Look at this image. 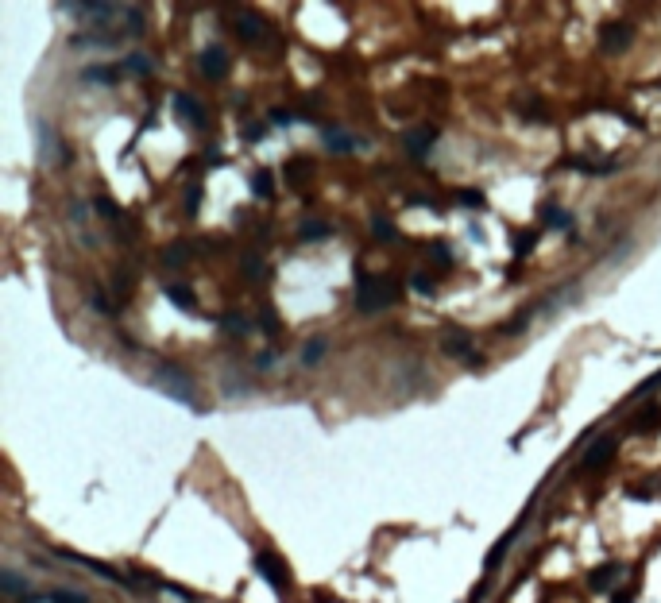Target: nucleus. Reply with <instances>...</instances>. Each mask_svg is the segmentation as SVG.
Masks as SVG:
<instances>
[{
    "label": "nucleus",
    "instance_id": "obj_15",
    "mask_svg": "<svg viewBox=\"0 0 661 603\" xmlns=\"http://www.w3.org/2000/svg\"><path fill=\"white\" fill-rule=\"evenodd\" d=\"M166 298L175 310H186V313H197V302H194V290L190 286H166Z\"/></svg>",
    "mask_w": 661,
    "mask_h": 603
},
{
    "label": "nucleus",
    "instance_id": "obj_33",
    "mask_svg": "<svg viewBox=\"0 0 661 603\" xmlns=\"http://www.w3.org/2000/svg\"><path fill=\"white\" fill-rule=\"evenodd\" d=\"M197 201H201V186H190V197H186V213H190V217H194L197 213Z\"/></svg>",
    "mask_w": 661,
    "mask_h": 603
},
{
    "label": "nucleus",
    "instance_id": "obj_5",
    "mask_svg": "<svg viewBox=\"0 0 661 603\" xmlns=\"http://www.w3.org/2000/svg\"><path fill=\"white\" fill-rule=\"evenodd\" d=\"M634 39V28L627 20H607L600 28V50H607V55H619V50H627Z\"/></svg>",
    "mask_w": 661,
    "mask_h": 603
},
{
    "label": "nucleus",
    "instance_id": "obj_32",
    "mask_svg": "<svg viewBox=\"0 0 661 603\" xmlns=\"http://www.w3.org/2000/svg\"><path fill=\"white\" fill-rule=\"evenodd\" d=\"M244 275H248L252 282H259L267 271H263V263H259V259H244Z\"/></svg>",
    "mask_w": 661,
    "mask_h": 603
},
{
    "label": "nucleus",
    "instance_id": "obj_35",
    "mask_svg": "<svg viewBox=\"0 0 661 603\" xmlns=\"http://www.w3.org/2000/svg\"><path fill=\"white\" fill-rule=\"evenodd\" d=\"M128 31H132V35H139V31H144V16H139L136 8H128Z\"/></svg>",
    "mask_w": 661,
    "mask_h": 603
},
{
    "label": "nucleus",
    "instance_id": "obj_37",
    "mask_svg": "<svg viewBox=\"0 0 661 603\" xmlns=\"http://www.w3.org/2000/svg\"><path fill=\"white\" fill-rule=\"evenodd\" d=\"M627 495L631 499H653L658 491H653V487H627Z\"/></svg>",
    "mask_w": 661,
    "mask_h": 603
},
{
    "label": "nucleus",
    "instance_id": "obj_26",
    "mask_svg": "<svg viewBox=\"0 0 661 603\" xmlns=\"http://www.w3.org/2000/svg\"><path fill=\"white\" fill-rule=\"evenodd\" d=\"M0 588H4L8 595H23V592H28V584H23L16 573H0Z\"/></svg>",
    "mask_w": 661,
    "mask_h": 603
},
{
    "label": "nucleus",
    "instance_id": "obj_25",
    "mask_svg": "<svg viewBox=\"0 0 661 603\" xmlns=\"http://www.w3.org/2000/svg\"><path fill=\"white\" fill-rule=\"evenodd\" d=\"M47 603H89L81 592H70V588H55V592H47Z\"/></svg>",
    "mask_w": 661,
    "mask_h": 603
},
{
    "label": "nucleus",
    "instance_id": "obj_20",
    "mask_svg": "<svg viewBox=\"0 0 661 603\" xmlns=\"http://www.w3.org/2000/svg\"><path fill=\"white\" fill-rule=\"evenodd\" d=\"M306 175H310V159H290V163H286V182L290 186H302Z\"/></svg>",
    "mask_w": 661,
    "mask_h": 603
},
{
    "label": "nucleus",
    "instance_id": "obj_31",
    "mask_svg": "<svg viewBox=\"0 0 661 603\" xmlns=\"http://www.w3.org/2000/svg\"><path fill=\"white\" fill-rule=\"evenodd\" d=\"M457 201L468 205V209H484V194H480V190H460Z\"/></svg>",
    "mask_w": 661,
    "mask_h": 603
},
{
    "label": "nucleus",
    "instance_id": "obj_41",
    "mask_svg": "<svg viewBox=\"0 0 661 603\" xmlns=\"http://www.w3.org/2000/svg\"><path fill=\"white\" fill-rule=\"evenodd\" d=\"M97 209H101L105 217H120V213H117V205L108 201V197H101V201H97Z\"/></svg>",
    "mask_w": 661,
    "mask_h": 603
},
{
    "label": "nucleus",
    "instance_id": "obj_3",
    "mask_svg": "<svg viewBox=\"0 0 661 603\" xmlns=\"http://www.w3.org/2000/svg\"><path fill=\"white\" fill-rule=\"evenodd\" d=\"M233 31H236V39L252 43V47H271V43H275V31H271V23L263 20L259 12H236V20H233Z\"/></svg>",
    "mask_w": 661,
    "mask_h": 603
},
{
    "label": "nucleus",
    "instance_id": "obj_36",
    "mask_svg": "<svg viewBox=\"0 0 661 603\" xmlns=\"http://www.w3.org/2000/svg\"><path fill=\"white\" fill-rule=\"evenodd\" d=\"M414 290H422V294H433V279H429V275H414Z\"/></svg>",
    "mask_w": 661,
    "mask_h": 603
},
{
    "label": "nucleus",
    "instance_id": "obj_2",
    "mask_svg": "<svg viewBox=\"0 0 661 603\" xmlns=\"http://www.w3.org/2000/svg\"><path fill=\"white\" fill-rule=\"evenodd\" d=\"M151 387L163 391L166 399L175 402H186V406H194V379L186 375L178 364H159L155 371H151Z\"/></svg>",
    "mask_w": 661,
    "mask_h": 603
},
{
    "label": "nucleus",
    "instance_id": "obj_11",
    "mask_svg": "<svg viewBox=\"0 0 661 603\" xmlns=\"http://www.w3.org/2000/svg\"><path fill=\"white\" fill-rule=\"evenodd\" d=\"M59 557H70V561H78V564H86V569H93L97 576H105V580H112V584H132L128 576H120L112 564H105V561H93V557H86V553H70V549H59Z\"/></svg>",
    "mask_w": 661,
    "mask_h": 603
},
{
    "label": "nucleus",
    "instance_id": "obj_19",
    "mask_svg": "<svg viewBox=\"0 0 661 603\" xmlns=\"http://www.w3.org/2000/svg\"><path fill=\"white\" fill-rule=\"evenodd\" d=\"M120 35H105V31H93V35H74V47H112Z\"/></svg>",
    "mask_w": 661,
    "mask_h": 603
},
{
    "label": "nucleus",
    "instance_id": "obj_27",
    "mask_svg": "<svg viewBox=\"0 0 661 603\" xmlns=\"http://www.w3.org/2000/svg\"><path fill=\"white\" fill-rule=\"evenodd\" d=\"M259 325H263V333L267 337H275V333L282 329V322H279V313L271 310V306H263V313H259Z\"/></svg>",
    "mask_w": 661,
    "mask_h": 603
},
{
    "label": "nucleus",
    "instance_id": "obj_10",
    "mask_svg": "<svg viewBox=\"0 0 661 603\" xmlns=\"http://www.w3.org/2000/svg\"><path fill=\"white\" fill-rule=\"evenodd\" d=\"M619 576H622V564L619 561H603V564H595L592 573H588V588H592V592H607Z\"/></svg>",
    "mask_w": 661,
    "mask_h": 603
},
{
    "label": "nucleus",
    "instance_id": "obj_14",
    "mask_svg": "<svg viewBox=\"0 0 661 603\" xmlns=\"http://www.w3.org/2000/svg\"><path fill=\"white\" fill-rule=\"evenodd\" d=\"M117 78H120V66H89L81 74V81H89V86H117Z\"/></svg>",
    "mask_w": 661,
    "mask_h": 603
},
{
    "label": "nucleus",
    "instance_id": "obj_4",
    "mask_svg": "<svg viewBox=\"0 0 661 603\" xmlns=\"http://www.w3.org/2000/svg\"><path fill=\"white\" fill-rule=\"evenodd\" d=\"M255 573H263V580L271 584L279 595H286V588H290V573H286V564H282L275 553H267V549L255 553Z\"/></svg>",
    "mask_w": 661,
    "mask_h": 603
},
{
    "label": "nucleus",
    "instance_id": "obj_30",
    "mask_svg": "<svg viewBox=\"0 0 661 603\" xmlns=\"http://www.w3.org/2000/svg\"><path fill=\"white\" fill-rule=\"evenodd\" d=\"M124 70H136V74H151V59H147V55H128V59H124Z\"/></svg>",
    "mask_w": 661,
    "mask_h": 603
},
{
    "label": "nucleus",
    "instance_id": "obj_42",
    "mask_svg": "<svg viewBox=\"0 0 661 603\" xmlns=\"http://www.w3.org/2000/svg\"><path fill=\"white\" fill-rule=\"evenodd\" d=\"M634 600V588H627V592H615V603H631Z\"/></svg>",
    "mask_w": 661,
    "mask_h": 603
},
{
    "label": "nucleus",
    "instance_id": "obj_9",
    "mask_svg": "<svg viewBox=\"0 0 661 603\" xmlns=\"http://www.w3.org/2000/svg\"><path fill=\"white\" fill-rule=\"evenodd\" d=\"M433 139H437V132H433L429 124L402 132V147H406V155H410V159H426V155H429V147H433Z\"/></svg>",
    "mask_w": 661,
    "mask_h": 603
},
{
    "label": "nucleus",
    "instance_id": "obj_40",
    "mask_svg": "<svg viewBox=\"0 0 661 603\" xmlns=\"http://www.w3.org/2000/svg\"><path fill=\"white\" fill-rule=\"evenodd\" d=\"M89 306H97L101 313H108V302H105V294H101V290H89Z\"/></svg>",
    "mask_w": 661,
    "mask_h": 603
},
{
    "label": "nucleus",
    "instance_id": "obj_16",
    "mask_svg": "<svg viewBox=\"0 0 661 603\" xmlns=\"http://www.w3.org/2000/svg\"><path fill=\"white\" fill-rule=\"evenodd\" d=\"M298 236H302V240H313V244H317V240H329V236H333V224H329V221H302V224H298Z\"/></svg>",
    "mask_w": 661,
    "mask_h": 603
},
{
    "label": "nucleus",
    "instance_id": "obj_18",
    "mask_svg": "<svg viewBox=\"0 0 661 603\" xmlns=\"http://www.w3.org/2000/svg\"><path fill=\"white\" fill-rule=\"evenodd\" d=\"M661 426V406H650L642 410L638 418H634V433H653V429Z\"/></svg>",
    "mask_w": 661,
    "mask_h": 603
},
{
    "label": "nucleus",
    "instance_id": "obj_7",
    "mask_svg": "<svg viewBox=\"0 0 661 603\" xmlns=\"http://www.w3.org/2000/svg\"><path fill=\"white\" fill-rule=\"evenodd\" d=\"M175 112H178V120H182L186 128H194V132H201V128L209 124V117H205L201 101L190 97V93H175Z\"/></svg>",
    "mask_w": 661,
    "mask_h": 603
},
{
    "label": "nucleus",
    "instance_id": "obj_6",
    "mask_svg": "<svg viewBox=\"0 0 661 603\" xmlns=\"http://www.w3.org/2000/svg\"><path fill=\"white\" fill-rule=\"evenodd\" d=\"M197 62H201V74H205V78H224V74L233 70V59H228V50H224L221 43H209V47H201Z\"/></svg>",
    "mask_w": 661,
    "mask_h": 603
},
{
    "label": "nucleus",
    "instance_id": "obj_24",
    "mask_svg": "<svg viewBox=\"0 0 661 603\" xmlns=\"http://www.w3.org/2000/svg\"><path fill=\"white\" fill-rule=\"evenodd\" d=\"M371 228H375V236H379L383 244H387V240H395V224H391V217L375 213V217H371Z\"/></svg>",
    "mask_w": 661,
    "mask_h": 603
},
{
    "label": "nucleus",
    "instance_id": "obj_1",
    "mask_svg": "<svg viewBox=\"0 0 661 603\" xmlns=\"http://www.w3.org/2000/svg\"><path fill=\"white\" fill-rule=\"evenodd\" d=\"M399 298H402V286L395 275H368V271L356 275V306L364 313H379L387 306H395Z\"/></svg>",
    "mask_w": 661,
    "mask_h": 603
},
{
    "label": "nucleus",
    "instance_id": "obj_34",
    "mask_svg": "<svg viewBox=\"0 0 661 603\" xmlns=\"http://www.w3.org/2000/svg\"><path fill=\"white\" fill-rule=\"evenodd\" d=\"M294 120H298V117H294V112H286V108H271V124H282V128H286V124H294Z\"/></svg>",
    "mask_w": 661,
    "mask_h": 603
},
{
    "label": "nucleus",
    "instance_id": "obj_22",
    "mask_svg": "<svg viewBox=\"0 0 661 603\" xmlns=\"http://www.w3.org/2000/svg\"><path fill=\"white\" fill-rule=\"evenodd\" d=\"M252 194H255V197H271V194H275V178H271V170H255V178H252Z\"/></svg>",
    "mask_w": 661,
    "mask_h": 603
},
{
    "label": "nucleus",
    "instance_id": "obj_38",
    "mask_svg": "<svg viewBox=\"0 0 661 603\" xmlns=\"http://www.w3.org/2000/svg\"><path fill=\"white\" fill-rule=\"evenodd\" d=\"M182 255H186V248H182V244L166 248V263H170V267H175V263H182Z\"/></svg>",
    "mask_w": 661,
    "mask_h": 603
},
{
    "label": "nucleus",
    "instance_id": "obj_21",
    "mask_svg": "<svg viewBox=\"0 0 661 603\" xmlns=\"http://www.w3.org/2000/svg\"><path fill=\"white\" fill-rule=\"evenodd\" d=\"M441 348H445L448 356H468V352H472V341H468V337H460V333H448Z\"/></svg>",
    "mask_w": 661,
    "mask_h": 603
},
{
    "label": "nucleus",
    "instance_id": "obj_39",
    "mask_svg": "<svg viewBox=\"0 0 661 603\" xmlns=\"http://www.w3.org/2000/svg\"><path fill=\"white\" fill-rule=\"evenodd\" d=\"M240 132H244V139H259L263 132H267V128H263V124H244Z\"/></svg>",
    "mask_w": 661,
    "mask_h": 603
},
{
    "label": "nucleus",
    "instance_id": "obj_28",
    "mask_svg": "<svg viewBox=\"0 0 661 603\" xmlns=\"http://www.w3.org/2000/svg\"><path fill=\"white\" fill-rule=\"evenodd\" d=\"M321 352H325V341H321V337H313V341L302 348V364H317Z\"/></svg>",
    "mask_w": 661,
    "mask_h": 603
},
{
    "label": "nucleus",
    "instance_id": "obj_8",
    "mask_svg": "<svg viewBox=\"0 0 661 603\" xmlns=\"http://www.w3.org/2000/svg\"><path fill=\"white\" fill-rule=\"evenodd\" d=\"M59 12H66V16H89V23H108L112 16H120V4H59Z\"/></svg>",
    "mask_w": 661,
    "mask_h": 603
},
{
    "label": "nucleus",
    "instance_id": "obj_23",
    "mask_svg": "<svg viewBox=\"0 0 661 603\" xmlns=\"http://www.w3.org/2000/svg\"><path fill=\"white\" fill-rule=\"evenodd\" d=\"M542 221H545V224H561V228H569V224H573V217L564 213V209H557L553 201H545V205H542Z\"/></svg>",
    "mask_w": 661,
    "mask_h": 603
},
{
    "label": "nucleus",
    "instance_id": "obj_43",
    "mask_svg": "<svg viewBox=\"0 0 661 603\" xmlns=\"http://www.w3.org/2000/svg\"><path fill=\"white\" fill-rule=\"evenodd\" d=\"M271 360H275L271 352H259V360H255V368H271Z\"/></svg>",
    "mask_w": 661,
    "mask_h": 603
},
{
    "label": "nucleus",
    "instance_id": "obj_13",
    "mask_svg": "<svg viewBox=\"0 0 661 603\" xmlns=\"http://www.w3.org/2000/svg\"><path fill=\"white\" fill-rule=\"evenodd\" d=\"M321 139H325V147H329V151H341V155H352V151L364 144V139H356L352 132H344V128H325V132H321Z\"/></svg>",
    "mask_w": 661,
    "mask_h": 603
},
{
    "label": "nucleus",
    "instance_id": "obj_17",
    "mask_svg": "<svg viewBox=\"0 0 661 603\" xmlns=\"http://www.w3.org/2000/svg\"><path fill=\"white\" fill-rule=\"evenodd\" d=\"M534 244H537V228H518L515 240H511V248H515V259L530 255V252H534Z\"/></svg>",
    "mask_w": 661,
    "mask_h": 603
},
{
    "label": "nucleus",
    "instance_id": "obj_29",
    "mask_svg": "<svg viewBox=\"0 0 661 603\" xmlns=\"http://www.w3.org/2000/svg\"><path fill=\"white\" fill-rule=\"evenodd\" d=\"M221 325H224L228 333H248V317H244V313H224Z\"/></svg>",
    "mask_w": 661,
    "mask_h": 603
},
{
    "label": "nucleus",
    "instance_id": "obj_12",
    "mask_svg": "<svg viewBox=\"0 0 661 603\" xmlns=\"http://www.w3.org/2000/svg\"><path fill=\"white\" fill-rule=\"evenodd\" d=\"M615 437H600L592 448H588V457H584V468H592V472H600V468H607L611 464V457H615Z\"/></svg>",
    "mask_w": 661,
    "mask_h": 603
}]
</instances>
